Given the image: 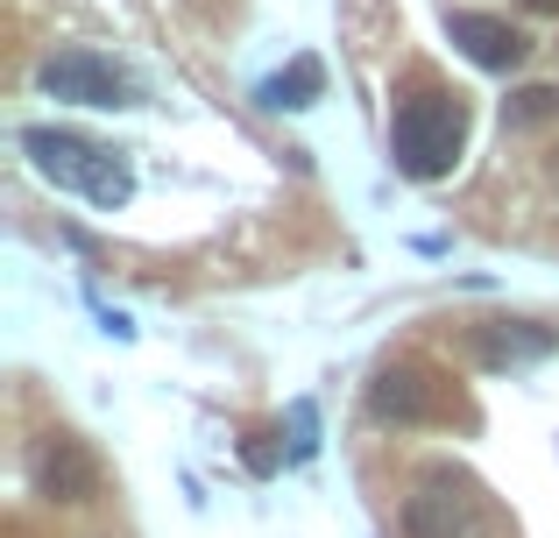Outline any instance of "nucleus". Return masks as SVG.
I'll list each match as a JSON object with an SVG mask.
<instances>
[{"label": "nucleus", "instance_id": "3", "mask_svg": "<svg viewBox=\"0 0 559 538\" xmlns=\"http://www.w3.org/2000/svg\"><path fill=\"white\" fill-rule=\"evenodd\" d=\"M489 497L461 468H425L404 497V538H489Z\"/></svg>", "mask_w": 559, "mask_h": 538}, {"label": "nucleus", "instance_id": "1", "mask_svg": "<svg viewBox=\"0 0 559 538\" xmlns=\"http://www.w3.org/2000/svg\"><path fill=\"white\" fill-rule=\"evenodd\" d=\"M461 150H467V99L453 93V85L425 79V71L396 85V107H390V156H396V170L418 178V184H439V178H453Z\"/></svg>", "mask_w": 559, "mask_h": 538}, {"label": "nucleus", "instance_id": "10", "mask_svg": "<svg viewBox=\"0 0 559 538\" xmlns=\"http://www.w3.org/2000/svg\"><path fill=\"white\" fill-rule=\"evenodd\" d=\"M559 121V85H518L503 99V128L510 135H532V128H552Z\"/></svg>", "mask_w": 559, "mask_h": 538}, {"label": "nucleus", "instance_id": "6", "mask_svg": "<svg viewBox=\"0 0 559 538\" xmlns=\"http://www.w3.org/2000/svg\"><path fill=\"white\" fill-rule=\"evenodd\" d=\"M376 418H396V426H432V418H453V390L439 383L425 361H396V369L376 375L369 390Z\"/></svg>", "mask_w": 559, "mask_h": 538}, {"label": "nucleus", "instance_id": "7", "mask_svg": "<svg viewBox=\"0 0 559 538\" xmlns=\"http://www.w3.org/2000/svg\"><path fill=\"white\" fill-rule=\"evenodd\" d=\"M447 36H453V50H461L467 64H481V71H518L524 57H532L524 28H518V22H503V14H475V8H461V14H447Z\"/></svg>", "mask_w": 559, "mask_h": 538}, {"label": "nucleus", "instance_id": "8", "mask_svg": "<svg viewBox=\"0 0 559 538\" xmlns=\"http://www.w3.org/2000/svg\"><path fill=\"white\" fill-rule=\"evenodd\" d=\"M559 347L552 326H538V319H481L475 326V355L489 361V369H510V361H546Z\"/></svg>", "mask_w": 559, "mask_h": 538}, {"label": "nucleus", "instance_id": "2", "mask_svg": "<svg viewBox=\"0 0 559 538\" xmlns=\"http://www.w3.org/2000/svg\"><path fill=\"white\" fill-rule=\"evenodd\" d=\"M22 156L57 184V192H79L85 206H99V213H114V206L135 199L128 156L107 150V142H93V135H71V128H22Z\"/></svg>", "mask_w": 559, "mask_h": 538}, {"label": "nucleus", "instance_id": "11", "mask_svg": "<svg viewBox=\"0 0 559 538\" xmlns=\"http://www.w3.org/2000/svg\"><path fill=\"white\" fill-rule=\"evenodd\" d=\"M524 8H532V14H559V0H524Z\"/></svg>", "mask_w": 559, "mask_h": 538}, {"label": "nucleus", "instance_id": "5", "mask_svg": "<svg viewBox=\"0 0 559 538\" xmlns=\"http://www.w3.org/2000/svg\"><path fill=\"white\" fill-rule=\"evenodd\" d=\"M28 489H36L43 503H93L99 461L85 454V440H71V432H43V440L28 446Z\"/></svg>", "mask_w": 559, "mask_h": 538}, {"label": "nucleus", "instance_id": "4", "mask_svg": "<svg viewBox=\"0 0 559 538\" xmlns=\"http://www.w3.org/2000/svg\"><path fill=\"white\" fill-rule=\"evenodd\" d=\"M36 85L50 99H71V107H142V79L135 71H128L121 57H107V50H85V43L43 57Z\"/></svg>", "mask_w": 559, "mask_h": 538}, {"label": "nucleus", "instance_id": "9", "mask_svg": "<svg viewBox=\"0 0 559 538\" xmlns=\"http://www.w3.org/2000/svg\"><path fill=\"white\" fill-rule=\"evenodd\" d=\"M319 93H326V64H319V57H290L276 79H262V107L270 113H298V107H312Z\"/></svg>", "mask_w": 559, "mask_h": 538}]
</instances>
